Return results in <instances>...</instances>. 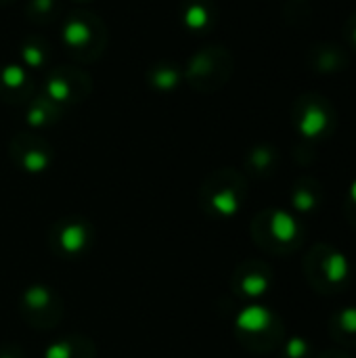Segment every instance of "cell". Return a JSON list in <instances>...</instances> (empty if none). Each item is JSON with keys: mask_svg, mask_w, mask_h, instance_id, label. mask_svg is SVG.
Masks as SVG:
<instances>
[{"mask_svg": "<svg viewBox=\"0 0 356 358\" xmlns=\"http://www.w3.org/2000/svg\"><path fill=\"white\" fill-rule=\"evenodd\" d=\"M296 124L308 136L329 132L336 124V111L332 101L321 94H304L296 103Z\"/></svg>", "mask_w": 356, "mask_h": 358, "instance_id": "obj_1", "label": "cell"}, {"mask_svg": "<svg viewBox=\"0 0 356 358\" xmlns=\"http://www.w3.org/2000/svg\"><path fill=\"white\" fill-rule=\"evenodd\" d=\"M308 65L321 73H336V71H342L348 67V52L340 44L321 42L317 46H311Z\"/></svg>", "mask_w": 356, "mask_h": 358, "instance_id": "obj_2", "label": "cell"}, {"mask_svg": "<svg viewBox=\"0 0 356 358\" xmlns=\"http://www.w3.org/2000/svg\"><path fill=\"white\" fill-rule=\"evenodd\" d=\"M344 36H346L348 46L356 48V13H353V15L348 17L346 25H344Z\"/></svg>", "mask_w": 356, "mask_h": 358, "instance_id": "obj_3", "label": "cell"}, {"mask_svg": "<svg viewBox=\"0 0 356 358\" xmlns=\"http://www.w3.org/2000/svg\"><path fill=\"white\" fill-rule=\"evenodd\" d=\"M76 235H78V231H76V229H73V233H71V235H65V239H76ZM65 245H67V248H69V252H73V250H76V245H78V243H76V241H67V243H65Z\"/></svg>", "mask_w": 356, "mask_h": 358, "instance_id": "obj_4", "label": "cell"}]
</instances>
